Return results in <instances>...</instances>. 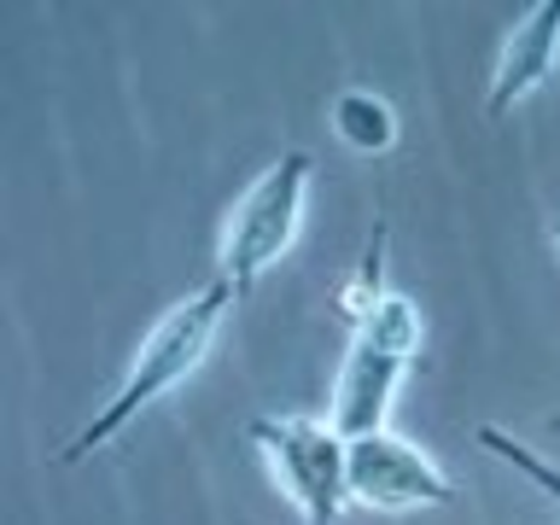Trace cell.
I'll return each mask as SVG.
<instances>
[{
    "label": "cell",
    "instance_id": "6da1fadb",
    "mask_svg": "<svg viewBox=\"0 0 560 525\" xmlns=\"http://www.w3.org/2000/svg\"><path fill=\"white\" fill-rule=\"evenodd\" d=\"M228 304H234V287H228V280H210L205 292H192V298H182V304H170L164 315H158L152 332H147V339H140V350H135L129 374H122L117 392L100 402V415L59 450V462H88V455L105 450L122 427H135V420L147 415L164 392H175V385H182L192 368L210 357Z\"/></svg>",
    "mask_w": 560,
    "mask_h": 525
},
{
    "label": "cell",
    "instance_id": "7a4b0ae2",
    "mask_svg": "<svg viewBox=\"0 0 560 525\" xmlns=\"http://www.w3.org/2000/svg\"><path fill=\"white\" fill-rule=\"evenodd\" d=\"M415 357H420V310L402 292H385L345 350L339 385H332V409H327L332 432L339 438L385 432L392 397H397L402 374L415 368Z\"/></svg>",
    "mask_w": 560,
    "mask_h": 525
},
{
    "label": "cell",
    "instance_id": "3957f363",
    "mask_svg": "<svg viewBox=\"0 0 560 525\" xmlns=\"http://www.w3.org/2000/svg\"><path fill=\"white\" fill-rule=\"evenodd\" d=\"M310 152H280L269 170L257 175L252 187L240 192V205L228 210V228H222V275L240 292H252L262 275L275 269L280 257H287V245L298 240V222H304V199H310Z\"/></svg>",
    "mask_w": 560,
    "mask_h": 525
},
{
    "label": "cell",
    "instance_id": "277c9868",
    "mask_svg": "<svg viewBox=\"0 0 560 525\" xmlns=\"http://www.w3.org/2000/svg\"><path fill=\"white\" fill-rule=\"evenodd\" d=\"M252 444L269 455L280 490L287 502L298 508L304 525H332L350 502V472H345V450L350 438L332 432V420H315V415H257L252 427Z\"/></svg>",
    "mask_w": 560,
    "mask_h": 525
},
{
    "label": "cell",
    "instance_id": "5b68a950",
    "mask_svg": "<svg viewBox=\"0 0 560 525\" xmlns=\"http://www.w3.org/2000/svg\"><path fill=\"white\" fill-rule=\"evenodd\" d=\"M345 472H350V502L380 508V514H409V508H450L455 502L450 472L432 455H420L409 438H397L392 427L350 438Z\"/></svg>",
    "mask_w": 560,
    "mask_h": 525
},
{
    "label": "cell",
    "instance_id": "8992f818",
    "mask_svg": "<svg viewBox=\"0 0 560 525\" xmlns=\"http://www.w3.org/2000/svg\"><path fill=\"white\" fill-rule=\"evenodd\" d=\"M555 65H560V0H537V7L525 12L514 30H508V42L497 52L485 112L490 117H508L520 100H532L537 88L555 77Z\"/></svg>",
    "mask_w": 560,
    "mask_h": 525
},
{
    "label": "cell",
    "instance_id": "52a82bcc",
    "mask_svg": "<svg viewBox=\"0 0 560 525\" xmlns=\"http://www.w3.org/2000/svg\"><path fill=\"white\" fill-rule=\"evenodd\" d=\"M327 117H332V135L362 158H380V152L397 147V112H392V100L374 94V88H345Z\"/></svg>",
    "mask_w": 560,
    "mask_h": 525
},
{
    "label": "cell",
    "instance_id": "ba28073f",
    "mask_svg": "<svg viewBox=\"0 0 560 525\" xmlns=\"http://www.w3.org/2000/svg\"><path fill=\"white\" fill-rule=\"evenodd\" d=\"M380 298H385V222H374V240H368V252H362V269L350 275V287L339 292V315L350 327H362Z\"/></svg>",
    "mask_w": 560,
    "mask_h": 525
},
{
    "label": "cell",
    "instance_id": "9c48e42d",
    "mask_svg": "<svg viewBox=\"0 0 560 525\" xmlns=\"http://www.w3.org/2000/svg\"><path fill=\"white\" fill-rule=\"evenodd\" d=\"M479 444H485L490 455H497V462H508V467H514V472H525V479H532V485L542 490V497H549V502L560 508V467H555V462H542V455H537L532 444H520L514 432L490 427V420H485V427H479Z\"/></svg>",
    "mask_w": 560,
    "mask_h": 525
},
{
    "label": "cell",
    "instance_id": "30bf717a",
    "mask_svg": "<svg viewBox=\"0 0 560 525\" xmlns=\"http://www.w3.org/2000/svg\"><path fill=\"white\" fill-rule=\"evenodd\" d=\"M555 245H560V222H555ZM549 427H560V415H555V420H549Z\"/></svg>",
    "mask_w": 560,
    "mask_h": 525
}]
</instances>
